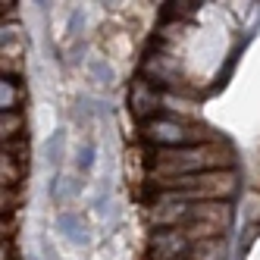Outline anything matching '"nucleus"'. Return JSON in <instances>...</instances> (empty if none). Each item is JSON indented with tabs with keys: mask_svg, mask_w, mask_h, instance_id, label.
I'll list each match as a JSON object with an SVG mask.
<instances>
[{
	"mask_svg": "<svg viewBox=\"0 0 260 260\" xmlns=\"http://www.w3.org/2000/svg\"><path fill=\"white\" fill-rule=\"evenodd\" d=\"M147 154H151L144 160L147 182L235 170V154L222 138L207 141V144H191V147H173V151H147Z\"/></svg>",
	"mask_w": 260,
	"mask_h": 260,
	"instance_id": "nucleus-1",
	"label": "nucleus"
},
{
	"mask_svg": "<svg viewBox=\"0 0 260 260\" xmlns=\"http://www.w3.org/2000/svg\"><path fill=\"white\" fill-rule=\"evenodd\" d=\"M154 201H229L238 191V173L235 170H216V173H201V176H182V179H160L151 182Z\"/></svg>",
	"mask_w": 260,
	"mask_h": 260,
	"instance_id": "nucleus-2",
	"label": "nucleus"
},
{
	"mask_svg": "<svg viewBox=\"0 0 260 260\" xmlns=\"http://www.w3.org/2000/svg\"><path fill=\"white\" fill-rule=\"evenodd\" d=\"M210 128H204L198 119H182L173 113H163L151 122L141 125V141L147 151H173V147H191V144H207L216 141Z\"/></svg>",
	"mask_w": 260,
	"mask_h": 260,
	"instance_id": "nucleus-3",
	"label": "nucleus"
},
{
	"mask_svg": "<svg viewBox=\"0 0 260 260\" xmlns=\"http://www.w3.org/2000/svg\"><path fill=\"white\" fill-rule=\"evenodd\" d=\"M166 110V91L157 88L154 82H147L144 76H135L128 85V113H132L141 125L163 116Z\"/></svg>",
	"mask_w": 260,
	"mask_h": 260,
	"instance_id": "nucleus-4",
	"label": "nucleus"
},
{
	"mask_svg": "<svg viewBox=\"0 0 260 260\" xmlns=\"http://www.w3.org/2000/svg\"><path fill=\"white\" fill-rule=\"evenodd\" d=\"M191 235L185 229H151L147 235V260H185L191 251Z\"/></svg>",
	"mask_w": 260,
	"mask_h": 260,
	"instance_id": "nucleus-5",
	"label": "nucleus"
},
{
	"mask_svg": "<svg viewBox=\"0 0 260 260\" xmlns=\"http://www.w3.org/2000/svg\"><path fill=\"white\" fill-rule=\"evenodd\" d=\"M53 229H57V235L72 248H91L94 245V229H91L88 216L76 207H63V210L53 213Z\"/></svg>",
	"mask_w": 260,
	"mask_h": 260,
	"instance_id": "nucleus-6",
	"label": "nucleus"
},
{
	"mask_svg": "<svg viewBox=\"0 0 260 260\" xmlns=\"http://www.w3.org/2000/svg\"><path fill=\"white\" fill-rule=\"evenodd\" d=\"M85 76L91 85H98L101 91H110V88H116L119 82V69L113 63V57L110 53H88L85 57Z\"/></svg>",
	"mask_w": 260,
	"mask_h": 260,
	"instance_id": "nucleus-7",
	"label": "nucleus"
},
{
	"mask_svg": "<svg viewBox=\"0 0 260 260\" xmlns=\"http://www.w3.org/2000/svg\"><path fill=\"white\" fill-rule=\"evenodd\" d=\"M85 191V179L76 176V173H53L50 182H47V194L53 201V207H69L72 201Z\"/></svg>",
	"mask_w": 260,
	"mask_h": 260,
	"instance_id": "nucleus-8",
	"label": "nucleus"
},
{
	"mask_svg": "<svg viewBox=\"0 0 260 260\" xmlns=\"http://www.w3.org/2000/svg\"><path fill=\"white\" fill-rule=\"evenodd\" d=\"M66 141H69L66 128H53V132L44 138V144H41V157H44V166L50 170V176H53V173H63V160H66Z\"/></svg>",
	"mask_w": 260,
	"mask_h": 260,
	"instance_id": "nucleus-9",
	"label": "nucleus"
},
{
	"mask_svg": "<svg viewBox=\"0 0 260 260\" xmlns=\"http://www.w3.org/2000/svg\"><path fill=\"white\" fill-rule=\"evenodd\" d=\"M69 163H72V173H76V176L91 179V176H94V170H98V141L91 138V135L82 138L76 144V151H72Z\"/></svg>",
	"mask_w": 260,
	"mask_h": 260,
	"instance_id": "nucleus-10",
	"label": "nucleus"
},
{
	"mask_svg": "<svg viewBox=\"0 0 260 260\" xmlns=\"http://www.w3.org/2000/svg\"><path fill=\"white\" fill-rule=\"evenodd\" d=\"M226 254H229V238H226V235H219V238L194 241L185 260H226Z\"/></svg>",
	"mask_w": 260,
	"mask_h": 260,
	"instance_id": "nucleus-11",
	"label": "nucleus"
},
{
	"mask_svg": "<svg viewBox=\"0 0 260 260\" xmlns=\"http://www.w3.org/2000/svg\"><path fill=\"white\" fill-rule=\"evenodd\" d=\"M0 107H4V113L19 110V85H16V79L4 76V82H0Z\"/></svg>",
	"mask_w": 260,
	"mask_h": 260,
	"instance_id": "nucleus-12",
	"label": "nucleus"
},
{
	"mask_svg": "<svg viewBox=\"0 0 260 260\" xmlns=\"http://www.w3.org/2000/svg\"><path fill=\"white\" fill-rule=\"evenodd\" d=\"M85 22H88V10L85 7H76V10L69 13V25L66 28H69V38L72 41H79L82 35H85Z\"/></svg>",
	"mask_w": 260,
	"mask_h": 260,
	"instance_id": "nucleus-13",
	"label": "nucleus"
},
{
	"mask_svg": "<svg viewBox=\"0 0 260 260\" xmlns=\"http://www.w3.org/2000/svg\"><path fill=\"white\" fill-rule=\"evenodd\" d=\"M19 122H22L19 110H16V113H4V138H13V135H19V132H16V128H19Z\"/></svg>",
	"mask_w": 260,
	"mask_h": 260,
	"instance_id": "nucleus-14",
	"label": "nucleus"
},
{
	"mask_svg": "<svg viewBox=\"0 0 260 260\" xmlns=\"http://www.w3.org/2000/svg\"><path fill=\"white\" fill-rule=\"evenodd\" d=\"M25 260H41V257H38V254H28V257H25Z\"/></svg>",
	"mask_w": 260,
	"mask_h": 260,
	"instance_id": "nucleus-15",
	"label": "nucleus"
}]
</instances>
